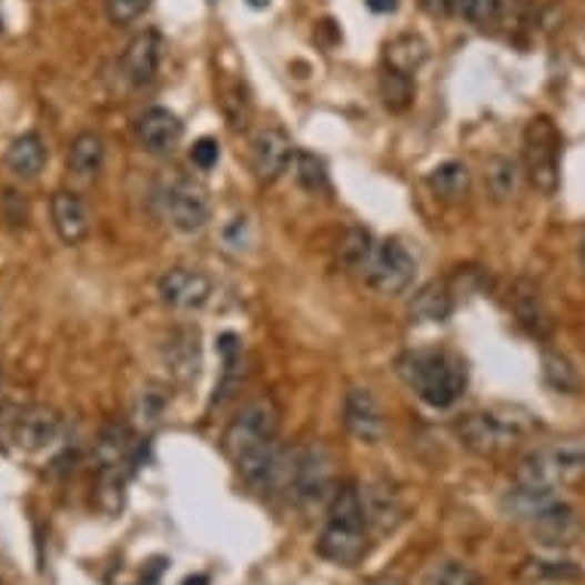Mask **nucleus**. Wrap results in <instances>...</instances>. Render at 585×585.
<instances>
[{
	"mask_svg": "<svg viewBox=\"0 0 585 585\" xmlns=\"http://www.w3.org/2000/svg\"><path fill=\"white\" fill-rule=\"evenodd\" d=\"M359 494H362V510H365L371 534L386 536L402 527L407 510L399 484L390 482V478H371L359 487Z\"/></svg>",
	"mask_w": 585,
	"mask_h": 585,
	"instance_id": "11",
	"label": "nucleus"
},
{
	"mask_svg": "<svg viewBox=\"0 0 585 585\" xmlns=\"http://www.w3.org/2000/svg\"><path fill=\"white\" fill-rule=\"evenodd\" d=\"M224 245H228V252H245V245H249V218L236 215L230 221L228 228H224Z\"/></svg>",
	"mask_w": 585,
	"mask_h": 585,
	"instance_id": "39",
	"label": "nucleus"
},
{
	"mask_svg": "<svg viewBox=\"0 0 585 585\" xmlns=\"http://www.w3.org/2000/svg\"><path fill=\"white\" fill-rule=\"evenodd\" d=\"M512 313L522 322V329L527 334H534L536 341H546L548 331H552V319H548V310L539 297L536 282L518 280L512 285Z\"/></svg>",
	"mask_w": 585,
	"mask_h": 585,
	"instance_id": "20",
	"label": "nucleus"
},
{
	"mask_svg": "<svg viewBox=\"0 0 585 585\" xmlns=\"http://www.w3.org/2000/svg\"><path fill=\"white\" fill-rule=\"evenodd\" d=\"M524 169L515 157H494L484 165V184L496 203H512L522 193Z\"/></svg>",
	"mask_w": 585,
	"mask_h": 585,
	"instance_id": "25",
	"label": "nucleus"
},
{
	"mask_svg": "<svg viewBox=\"0 0 585 585\" xmlns=\"http://www.w3.org/2000/svg\"><path fill=\"white\" fill-rule=\"evenodd\" d=\"M62 414L50 405L16 407L13 417L7 423V438L13 442L22 454H40L62 438Z\"/></svg>",
	"mask_w": 585,
	"mask_h": 585,
	"instance_id": "9",
	"label": "nucleus"
},
{
	"mask_svg": "<svg viewBox=\"0 0 585 585\" xmlns=\"http://www.w3.org/2000/svg\"><path fill=\"white\" fill-rule=\"evenodd\" d=\"M104 139L99 132H80L68 148V172L77 181H92L102 172Z\"/></svg>",
	"mask_w": 585,
	"mask_h": 585,
	"instance_id": "23",
	"label": "nucleus"
},
{
	"mask_svg": "<svg viewBox=\"0 0 585 585\" xmlns=\"http://www.w3.org/2000/svg\"><path fill=\"white\" fill-rule=\"evenodd\" d=\"M534 433V421L512 411V407H491V411H472L457 423V435L463 447H470L478 457H500L512 447H518Z\"/></svg>",
	"mask_w": 585,
	"mask_h": 585,
	"instance_id": "4",
	"label": "nucleus"
},
{
	"mask_svg": "<svg viewBox=\"0 0 585 585\" xmlns=\"http://www.w3.org/2000/svg\"><path fill=\"white\" fill-rule=\"evenodd\" d=\"M184 585H209V576H196V579H184Z\"/></svg>",
	"mask_w": 585,
	"mask_h": 585,
	"instance_id": "44",
	"label": "nucleus"
},
{
	"mask_svg": "<svg viewBox=\"0 0 585 585\" xmlns=\"http://www.w3.org/2000/svg\"><path fill=\"white\" fill-rule=\"evenodd\" d=\"M365 7H369L371 13H395L399 10V0H365Z\"/></svg>",
	"mask_w": 585,
	"mask_h": 585,
	"instance_id": "41",
	"label": "nucleus"
},
{
	"mask_svg": "<svg viewBox=\"0 0 585 585\" xmlns=\"http://www.w3.org/2000/svg\"><path fill=\"white\" fill-rule=\"evenodd\" d=\"M191 160H193V165H196V169H203V172L215 169L218 160H221V144H218L215 139H200L191 148Z\"/></svg>",
	"mask_w": 585,
	"mask_h": 585,
	"instance_id": "38",
	"label": "nucleus"
},
{
	"mask_svg": "<svg viewBox=\"0 0 585 585\" xmlns=\"http://www.w3.org/2000/svg\"><path fill=\"white\" fill-rule=\"evenodd\" d=\"M426 585H482V576L463 561H442L426 573Z\"/></svg>",
	"mask_w": 585,
	"mask_h": 585,
	"instance_id": "35",
	"label": "nucleus"
},
{
	"mask_svg": "<svg viewBox=\"0 0 585 585\" xmlns=\"http://www.w3.org/2000/svg\"><path fill=\"white\" fill-rule=\"evenodd\" d=\"M294 144L289 139V132L280 127H264L258 129L252 139V169L255 179L261 184H273L289 172V165L294 163Z\"/></svg>",
	"mask_w": 585,
	"mask_h": 585,
	"instance_id": "13",
	"label": "nucleus"
},
{
	"mask_svg": "<svg viewBox=\"0 0 585 585\" xmlns=\"http://www.w3.org/2000/svg\"><path fill=\"white\" fill-rule=\"evenodd\" d=\"M157 294L165 306L179 310V313H193L203 310L212 297V280L203 270L193 268H172L165 270L160 282H157Z\"/></svg>",
	"mask_w": 585,
	"mask_h": 585,
	"instance_id": "12",
	"label": "nucleus"
},
{
	"mask_svg": "<svg viewBox=\"0 0 585 585\" xmlns=\"http://www.w3.org/2000/svg\"><path fill=\"white\" fill-rule=\"evenodd\" d=\"M362 276L369 280L374 292L386 294V297H399L417 280V261L402 242L386 240L374 249V258H371V264Z\"/></svg>",
	"mask_w": 585,
	"mask_h": 585,
	"instance_id": "8",
	"label": "nucleus"
},
{
	"mask_svg": "<svg viewBox=\"0 0 585 585\" xmlns=\"http://www.w3.org/2000/svg\"><path fill=\"white\" fill-rule=\"evenodd\" d=\"M43 165H47V144H43L38 132H22L7 148V169L13 172L16 179H38L40 172H43Z\"/></svg>",
	"mask_w": 585,
	"mask_h": 585,
	"instance_id": "21",
	"label": "nucleus"
},
{
	"mask_svg": "<svg viewBox=\"0 0 585 585\" xmlns=\"http://www.w3.org/2000/svg\"><path fill=\"white\" fill-rule=\"evenodd\" d=\"M160 59H163V38L160 31L144 28L141 34L129 40L127 52H123V77H127L132 87H148L157 71H160Z\"/></svg>",
	"mask_w": 585,
	"mask_h": 585,
	"instance_id": "17",
	"label": "nucleus"
},
{
	"mask_svg": "<svg viewBox=\"0 0 585 585\" xmlns=\"http://www.w3.org/2000/svg\"><path fill=\"white\" fill-rule=\"evenodd\" d=\"M374 249H377V242L371 236L369 230L362 228H350L337 242V261H341V268L350 270V273H365V268L371 264V258H374Z\"/></svg>",
	"mask_w": 585,
	"mask_h": 585,
	"instance_id": "30",
	"label": "nucleus"
},
{
	"mask_svg": "<svg viewBox=\"0 0 585 585\" xmlns=\"http://www.w3.org/2000/svg\"><path fill=\"white\" fill-rule=\"evenodd\" d=\"M524 175L543 196L561 188V132L548 117H534L524 129Z\"/></svg>",
	"mask_w": 585,
	"mask_h": 585,
	"instance_id": "5",
	"label": "nucleus"
},
{
	"mask_svg": "<svg viewBox=\"0 0 585 585\" xmlns=\"http://www.w3.org/2000/svg\"><path fill=\"white\" fill-rule=\"evenodd\" d=\"M52 228L59 233V240L64 245H80V242L90 236L92 230V215L90 205L83 203V196L74 191H56L52 193Z\"/></svg>",
	"mask_w": 585,
	"mask_h": 585,
	"instance_id": "18",
	"label": "nucleus"
},
{
	"mask_svg": "<svg viewBox=\"0 0 585 585\" xmlns=\"http://www.w3.org/2000/svg\"><path fill=\"white\" fill-rule=\"evenodd\" d=\"M543 381H546L555 393L576 395L583 390V377H579V371L573 369L571 359L561 356V353H552V350L543 353Z\"/></svg>",
	"mask_w": 585,
	"mask_h": 585,
	"instance_id": "31",
	"label": "nucleus"
},
{
	"mask_svg": "<svg viewBox=\"0 0 585 585\" xmlns=\"http://www.w3.org/2000/svg\"><path fill=\"white\" fill-rule=\"evenodd\" d=\"M132 475V466H99L95 478V503L108 515H120L127 503V484Z\"/></svg>",
	"mask_w": 585,
	"mask_h": 585,
	"instance_id": "29",
	"label": "nucleus"
},
{
	"mask_svg": "<svg viewBox=\"0 0 585 585\" xmlns=\"http://www.w3.org/2000/svg\"><path fill=\"white\" fill-rule=\"evenodd\" d=\"M527 524H531V531H534V536L543 543V546H555V548L573 546L576 536H579V531H583L576 510H573L571 503H561L558 496L536 512L534 518H527Z\"/></svg>",
	"mask_w": 585,
	"mask_h": 585,
	"instance_id": "15",
	"label": "nucleus"
},
{
	"mask_svg": "<svg viewBox=\"0 0 585 585\" xmlns=\"http://www.w3.org/2000/svg\"><path fill=\"white\" fill-rule=\"evenodd\" d=\"M294 181L297 188L306 193H325L329 191V172H325V163L313 157V153H294Z\"/></svg>",
	"mask_w": 585,
	"mask_h": 585,
	"instance_id": "33",
	"label": "nucleus"
},
{
	"mask_svg": "<svg viewBox=\"0 0 585 585\" xmlns=\"http://www.w3.org/2000/svg\"><path fill=\"white\" fill-rule=\"evenodd\" d=\"M0 393H3V369H0Z\"/></svg>",
	"mask_w": 585,
	"mask_h": 585,
	"instance_id": "46",
	"label": "nucleus"
},
{
	"mask_svg": "<svg viewBox=\"0 0 585 585\" xmlns=\"http://www.w3.org/2000/svg\"><path fill=\"white\" fill-rule=\"evenodd\" d=\"M249 3H252V7H268L270 0H249Z\"/></svg>",
	"mask_w": 585,
	"mask_h": 585,
	"instance_id": "45",
	"label": "nucleus"
},
{
	"mask_svg": "<svg viewBox=\"0 0 585 585\" xmlns=\"http://www.w3.org/2000/svg\"><path fill=\"white\" fill-rule=\"evenodd\" d=\"M344 426L362 445H377L386 435L381 402L374 399L369 386H350L344 395Z\"/></svg>",
	"mask_w": 585,
	"mask_h": 585,
	"instance_id": "14",
	"label": "nucleus"
},
{
	"mask_svg": "<svg viewBox=\"0 0 585 585\" xmlns=\"http://www.w3.org/2000/svg\"><path fill=\"white\" fill-rule=\"evenodd\" d=\"M454 3H457V0H421L423 10L430 16H435V19H438V16L454 13Z\"/></svg>",
	"mask_w": 585,
	"mask_h": 585,
	"instance_id": "40",
	"label": "nucleus"
},
{
	"mask_svg": "<svg viewBox=\"0 0 585 585\" xmlns=\"http://www.w3.org/2000/svg\"><path fill=\"white\" fill-rule=\"evenodd\" d=\"M169 386L165 383H144L132 402V423L139 426L141 433H153L163 423L165 411H169Z\"/></svg>",
	"mask_w": 585,
	"mask_h": 585,
	"instance_id": "27",
	"label": "nucleus"
},
{
	"mask_svg": "<svg viewBox=\"0 0 585 585\" xmlns=\"http://www.w3.org/2000/svg\"><path fill=\"white\" fill-rule=\"evenodd\" d=\"M386 68L390 71H399V74L414 77L421 71L426 59H430V43L421 38V34H399L386 43Z\"/></svg>",
	"mask_w": 585,
	"mask_h": 585,
	"instance_id": "26",
	"label": "nucleus"
},
{
	"mask_svg": "<svg viewBox=\"0 0 585 585\" xmlns=\"http://www.w3.org/2000/svg\"><path fill=\"white\" fill-rule=\"evenodd\" d=\"M135 132H139L141 148L153 157H169L181 144V135H184V123L172 111L165 108H151L139 117L135 123Z\"/></svg>",
	"mask_w": 585,
	"mask_h": 585,
	"instance_id": "19",
	"label": "nucleus"
},
{
	"mask_svg": "<svg viewBox=\"0 0 585 585\" xmlns=\"http://www.w3.org/2000/svg\"><path fill=\"white\" fill-rule=\"evenodd\" d=\"M334 454L325 445H313L301 451L297 475H294L292 496L301 510H329L331 496L337 491L334 475Z\"/></svg>",
	"mask_w": 585,
	"mask_h": 585,
	"instance_id": "7",
	"label": "nucleus"
},
{
	"mask_svg": "<svg viewBox=\"0 0 585 585\" xmlns=\"http://www.w3.org/2000/svg\"><path fill=\"white\" fill-rule=\"evenodd\" d=\"M585 478V435H571L552 445L534 447L522 463L515 466V484L558 494L561 487L583 482Z\"/></svg>",
	"mask_w": 585,
	"mask_h": 585,
	"instance_id": "3",
	"label": "nucleus"
},
{
	"mask_svg": "<svg viewBox=\"0 0 585 585\" xmlns=\"http://www.w3.org/2000/svg\"><path fill=\"white\" fill-rule=\"evenodd\" d=\"M470 165L460 163V160H447V163L435 165L433 172H430V191L442 200V203H460L466 193H470Z\"/></svg>",
	"mask_w": 585,
	"mask_h": 585,
	"instance_id": "28",
	"label": "nucleus"
},
{
	"mask_svg": "<svg viewBox=\"0 0 585 585\" xmlns=\"http://www.w3.org/2000/svg\"><path fill=\"white\" fill-rule=\"evenodd\" d=\"M524 576H534V579H579L583 573H579V567H573L571 561H527Z\"/></svg>",
	"mask_w": 585,
	"mask_h": 585,
	"instance_id": "36",
	"label": "nucleus"
},
{
	"mask_svg": "<svg viewBox=\"0 0 585 585\" xmlns=\"http://www.w3.org/2000/svg\"><path fill=\"white\" fill-rule=\"evenodd\" d=\"M163 362L169 374L179 383H193L203 369V344H200V329L181 325L169 334L163 344Z\"/></svg>",
	"mask_w": 585,
	"mask_h": 585,
	"instance_id": "16",
	"label": "nucleus"
},
{
	"mask_svg": "<svg viewBox=\"0 0 585 585\" xmlns=\"http://www.w3.org/2000/svg\"><path fill=\"white\" fill-rule=\"evenodd\" d=\"M362 585H407L405 579H399V576H374V579H369V583Z\"/></svg>",
	"mask_w": 585,
	"mask_h": 585,
	"instance_id": "42",
	"label": "nucleus"
},
{
	"mask_svg": "<svg viewBox=\"0 0 585 585\" xmlns=\"http://www.w3.org/2000/svg\"><path fill=\"white\" fill-rule=\"evenodd\" d=\"M395 371L407 390H414L430 407H451L470 383L466 362L447 350H411L399 356Z\"/></svg>",
	"mask_w": 585,
	"mask_h": 585,
	"instance_id": "2",
	"label": "nucleus"
},
{
	"mask_svg": "<svg viewBox=\"0 0 585 585\" xmlns=\"http://www.w3.org/2000/svg\"><path fill=\"white\" fill-rule=\"evenodd\" d=\"M325 527L316 539V552L337 567H356L369 558L371 531L362 510V494L353 482L337 484L325 510Z\"/></svg>",
	"mask_w": 585,
	"mask_h": 585,
	"instance_id": "1",
	"label": "nucleus"
},
{
	"mask_svg": "<svg viewBox=\"0 0 585 585\" xmlns=\"http://www.w3.org/2000/svg\"><path fill=\"white\" fill-rule=\"evenodd\" d=\"M0 31H3V10H0Z\"/></svg>",
	"mask_w": 585,
	"mask_h": 585,
	"instance_id": "47",
	"label": "nucleus"
},
{
	"mask_svg": "<svg viewBox=\"0 0 585 585\" xmlns=\"http://www.w3.org/2000/svg\"><path fill=\"white\" fill-rule=\"evenodd\" d=\"M454 16L472 28H494L503 19V0H457Z\"/></svg>",
	"mask_w": 585,
	"mask_h": 585,
	"instance_id": "34",
	"label": "nucleus"
},
{
	"mask_svg": "<svg viewBox=\"0 0 585 585\" xmlns=\"http://www.w3.org/2000/svg\"><path fill=\"white\" fill-rule=\"evenodd\" d=\"M579 268H583V273H585V233H583V240H579Z\"/></svg>",
	"mask_w": 585,
	"mask_h": 585,
	"instance_id": "43",
	"label": "nucleus"
},
{
	"mask_svg": "<svg viewBox=\"0 0 585 585\" xmlns=\"http://www.w3.org/2000/svg\"><path fill=\"white\" fill-rule=\"evenodd\" d=\"M151 7V0H104L108 19L114 26H132L135 19L144 16V10Z\"/></svg>",
	"mask_w": 585,
	"mask_h": 585,
	"instance_id": "37",
	"label": "nucleus"
},
{
	"mask_svg": "<svg viewBox=\"0 0 585 585\" xmlns=\"http://www.w3.org/2000/svg\"><path fill=\"white\" fill-rule=\"evenodd\" d=\"M381 99L393 114H405L407 108L414 104V77L386 68L381 77Z\"/></svg>",
	"mask_w": 585,
	"mask_h": 585,
	"instance_id": "32",
	"label": "nucleus"
},
{
	"mask_svg": "<svg viewBox=\"0 0 585 585\" xmlns=\"http://www.w3.org/2000/svg\"><path fill=\"white\" fill-rule=\"evenodd\" d=\"M407 313L414 322H447L454 313V294L447 282H426L421 292L411 297Z\"/></svg>",
	"mask_w": 585,
	"mask_h": 585,
	"instance_id": "24",
	"label": "nucleus"
},
{
	"mask_svg": "<svg viewBox=\"0 0 585 585\" xmlns=\"http://www.w3.org/2000/svg\"><path fill=\"white\" fill-rule=\"evenodd\" d=\"M280 405L270 395L252 399L230 421L228 430H224V451H228V457L236 460L242 454H249V451H255V447L270 445L273 438H280Z\"/></svg>",
	"mask_w": 585,
	"mask_h": 585,
	"instance_id": "6",
	"label": "nucleus"
},
{
	"mask_svg": "<svg viewBox=\"0 0 585 585\" xmlns=\"http://www.w3.org/2000/svg\"><path fill=\"white\" fill-rule=\"evenodd\" d=\"M165 218L179 233H200L212 221V200L203 184L191 179H179L165 191Z\"/></svg>",
	"mask_w": 585,
	"mask_h": 585,
	"instance_id": "10",
	"label": "nucleus"
},
{
	"mask_svg": "<svg viewBox=\"0 0 585 585\" xmlns=\"http://www.w3.org/2000/svg\"><path fill=\"white\" fill-rule=\"evenodd\" d=\"M218 353H221V381H218L212 405H224L245 381V356H242V344L236 334H221Z\"/></svg>",
	"mask_w": 585,
	"mask_h": 585,
	"instance_id": "22",
	"label": "nucleus"
}]
</instances>
